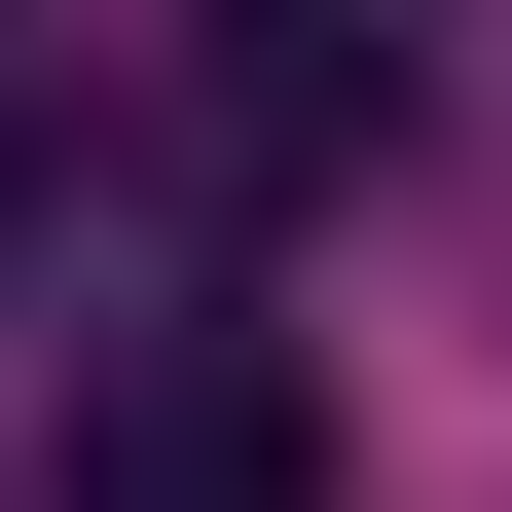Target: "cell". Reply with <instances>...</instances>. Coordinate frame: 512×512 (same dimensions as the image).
Segmentation results:
<instances>
[{"instance_id":"1","label":"cell","mask_w":512,"mask_h":512,"mask_svg":"<svg viewBox=\"0 0 512 512\" xmlns=\"http://www.w3.org/2000/svg\"><path fill=\"white\" fill-rule=\"evenodd\" d=\"M74 512H330V439H293L256 330H147V366L74 403Z\"/></svg>"}]
</instances>
